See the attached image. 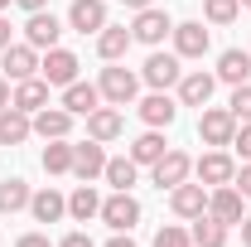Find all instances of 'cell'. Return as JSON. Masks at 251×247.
Returning <instances> with one entry per match:
<instances>
[{
	"label": "cell",
	"instance_id": "cell-36",
	"mask_svg": "<svg viewBox=\"0 0 251 247\" xmlns=\"http://www.w3.org/2000/svg\"><path fill=\"white\" fill-rule=\"evenodd\" d=\"M232 185L242 189V199H251V160H242V170H237V180Z\"/></svg>",
	"mask_w": 251,
	"mask_h": 247
},
{
	"label": "cell",
	"instance_id": "cell-34",
	"mask_svg": "<svg viewBox=\"0 0 251 247\" xmlns=\"http://www.w3.org/2000/svg\"><path fill=\"white\" fill-rule=\"evenodd\" d=\"M155 247H193V238H188L184 228L169 223V228H159V233H155Z\"/></svg>",
	"mask_w": 251,
	"mask_h": 247
},
{
	"label": "cell",
	"instance_id": "cell-18",
	"mask_svg": "<svg viewBox=\"0 0 251 247\" xmlns=\"http://www.w3.org/2000/svg\"><path fill=\"white\" fill-rule=\"evenodd\" d=\"M174 54H179V59H203V54H208V30H203L198 20L174 25Z\"/></svg>",
	"mask_w": 251,
	"mask_h": 247
},
{
	"label": "cell",
	"instance_id": "cell-25",
	"mask_svg": "<svg viewBox=\"0 0 251 247\" xmlns=\"http://www.w3.org/2000/svg\"><path fill=\"white\" fill-rule=\"evenodd\" d=\"M15 107H20V112H44V107H49V83H44V78H25V83H15Z\"/></svg>",
	"mask_w": 251,
	"mask_h": 247
},
{
	"label": "cell",
	"instance_id": "cell-23",
	"mask_svg": "<svg viewBox=\"0 0 251 247\" xmlns=\"http://www.w3.org/2000/svg\"><path fill=\"white\" fill-rule=\"evenodd\" d=\"M251 78V49H227L218 59V83H232V88H242Z\"/></svg>",
	"mask_w": 251,
	"mask_h": 247
},
{
	"label": "cell",
	"instance_id": "cell-15",
	"mask_svg": "<svg viewBox=\"0 0 251 247\" xmlns=\"http://www.w3.org/2000/svg\"><path fill=\"white\" fill-rule=\"evenodd\" d=\"M29 136H34V117L10 102V107L0 112V146H25Z\"/></svg>",
	"mask_w": 251,
	"mask_h": 247
},
{
	"label": "cell",
	"instance_id": "cell-9",
	"mask_svg": "<svg viewBox=\"0 0 251 247\" xmlns=\"http://www.w3.org/2000/svg\"><path fill=\"white\" fill-rule=\"evenodd\" d=\"M58 39H63V25L49 10H34L29 20H25V44L29 49H58Z\"/></svg>",
	"mask_w": 251,
	"mask_h": 247
},
{
	"label": "cell",
	"instance_id": "cell-41",
	"mask_svg": "<svg viewBox=\"0 0 251 247\" xmlns=\"http://www.w3.org/2000/svg\"><path fill=\"white\" fill-rule=\"evenodd\" d=\"M106 247H135V243H130V233H116V238H111Z\"/></svg>",
	"mask_w": 251,
	"mask_h": 247
},
{
	"label": "cell",
	"instance_id": "cell-43",
	"mask_svg": "<svg viewBox=\"0 0 251 247\" xmlns=\"http://www.w3.org/2000/svg\"><path fill=\"white\" fill-rule=\"evenodd\" d=\"M237 228H242V243L251 247V218H242V223H237Z\"/></svg>",
	"mask_w": 251,
	"mask_h": 247
},
{
	"label": "cell",
	"instance_id": "cell-12",
	"mask_svg": "<svg viewBox=\"0 0 251 247\" xmlns=\"http://www.w3.org/2000/svg\"><path fill=\"white\" fill-rule=\"evenodd\" d=\"M68 25L82 34H101L106 30V0H73L68 5Z\"/></svg>",
	"mask_w": 251,
	"mask_h": 247
},
{
	"label": "cell",
	"instance_id": "cell-16",
	"mask_svg": "<svg viewBox=\"0 0 251 247\" xmlns=\"http://www.w3.org/2000/svg\"><path fill=\"white\" fill-rule=\"evenodd\" d=\"M213 88H218V73H184L179 78V102L184 107H208Z\"/></svg>",
	"mask_w": 251,
	"mask_h": 247
},
{
	"label": "cell",
	"instance_id": "cell-29",
	"mask_svg": "<svg viewBox=\"0 0 251 247\" xmlns=\"http://www.w3.org/2000/svg\"><path fill=\"white\" fill-rule=\"evenodd\" d=\"M29 185L25 180H0V214H20V209H29Z\"/></svg>",
	"mask_w": 251,
	"mask_h": 247
},
{
	"label": "cell",
	"instance_id": "cell-30",
	"mask_svg": "<svg viewBox=\"0 0 251 247\" xmlns=\"http://www.w3.org/2000/svg\"><path fill=\"white\" fill-rule=\"evenodd\" d=\"M135 170H140V165H135L130 155H116V160H106L101 180H106L111 189H130V185H135Z\"/></svg>",
	"mask_w": 251,
	"mask_h": 247
},
{
	"label": "cell",
	"instance_id": "cell-7",
	"mask_svg": "<svg viewBox=\"0 0 251 247\" xmlns=\"http://www.w3.org/2000/svg\"><path fill=\"white\" fill-rule=\"evenodd\" d=\"M193 170H198V185H232L237 180V165H232V155L227 151H208V155H198L193 160Z\"/></svg>",
	"mask_w": 251,
	"mask_h": 247
},
{
	"label": "cell",
	"instance_id": "cell-17",
	"mask_svg": "<svg viewBox=\"0 0 251 247\" xmlns=\"http://www.w3.org/2000/svg\"><path fill=\"white\" fill-rule=\"evenodd\" d=\"M68 131H73V112H68V107H44V112H34V136H44V141H68Z\"/></svg>",
	"mask_w": 251,
	"mask_h": 247
},
{
	"label": "cell",
	"instance_id": "cell-22",
	"mask_svg": "<svg viewBox=\"0 0 251 247\" xmlns=\"http://www.w3.org/2000/svg\"><path fill=\"white\" fill-rule=\"evenodd\" d=\"M121 131H126V117L116 112V107H97L92 117H87V136L101 141V146H106V141H116Z\"/></svg>",
	"mask_w": 251,
	"mask_h": 247
},
{
	"label": "cell",
	"instance_id": "cell-4",
	"mask_svg": "<svg viewBox=\"0 0 251 247\" xmlns=\"http://www.w3.org/2000/svg\"><path fill=\"white\" fill-rule=\"evenodd\" d=\"M198 136H203V146H232V136H237V117H232L227 107H203V117H198Z\"/></svg>",
	"mask_w": 251,
	"mask_h": 247
},
{
	"label": "cell",
	"instance_id": "cell-21",
	"mask_svg": "<svg viewBox=\"0 0 251 247\" xmlns=\"http://www.w3.org/2000/svg\"><path fill=\"white\" fill-rule=\"evenodd\" d=\"M130 44H135V34L126 30V25H106V30L97 34V54H101L106 63H121Z\"/></svg>",
	"mask_w": 251,
	"mask_h": 247
},
{
	"label": "cell",
	"instance_id": "cell-26",
	"mask_svg": "<svg viewBox=\"0 0 251 247\" xmlns=\"http://www.w3.org/2000/svg\"><path fill=\"white\" fill-rule=\"evenodd\" d=\"M188 238H193V247H227V223H218L213 214H198Z\"/></svg>",
	"mask_w": 251,
	"mask_h": 247
},
{
	"label": "cell",
	"instance_id": "cell-13",
	"mask_svg": "<svg viewBox=\"0 0 251 247\" xmlns=\"http://www.w3.org/2000/svg\"><path fill=\"white\" fill-rule=\"evenodd\" d=\"M169 209H174V214L179 218H198V214H208V189L203 185H174L169 189Z\"/></svg>",
	"mask_w": 251,
	"mask_h": 247
},
{
	"label": "cell",
	"instance_id": "cell-35",
	"mask_svg": "<svg viewBox=\"0 0 251 247\" xmlns=\"http://www.w3.org/2000/svg\"><path fill=\"white\" fill-rule=\"evenodd\" d=\"M232 146H237V155H242V160H251V122H242V126H237Z\"/></svg>",
	"mask_w": 251,
	"mask_h": 247
},
{
	"label": "cell",
	"instance_id": "cell-6",
	"mask_svg": "<svg viewBox=\"0 0 251 247\" xmlns=\"http://www.w3.org/2000/svg\"><path fill=\"white\" fill-rule=\"evenodd\" d=\"M130 34H135L140 44H159L164 34H174V20H169V10L145 5V10H135V25H130Z\"/></svg>",
	"mask_w": 251,
	"mask_h": 247
},
{
	"label": "cell",
	"instance_id": "cell-40",
	"mask_svg": "<svg viewBox=\"0 0 251 247\" xmlns=\"http://www.w3.org/2000/svg\"><path fill=\"white\" fill-rule=\"evenodd\" d=\"M0 49H10V20L0 15Z\"/></svg>",
	"mask_w": 251,
	"mask_h": 247
},
{
	"label": "cell",
	"instance_id": "cell-45",
	"mask_svg": "<svg viewBox=\"0 0 251 247\" xmlns=\"http://www.w3.org/2000/svg\"><path fill=\"white\" fill-rule=\"evenodd\" d=\"M10 5H15V0H0V10H10Z\"/></svg>",
	"mask_w": 251,
	"mask_h": 247
},
{
	"label": "cell",
	"instance_id": "cell-1",
	"mask_svg": "<svg viewBox=\"0 0 251 247\" xmlns=\"http://www.w3.org/2000/svg\"><path fill=\"white\" fill-rule=\"evenodd\" d=\"M101 223L111 228V233H130L135 223H140V199L130 194V189H116L111 199H101Z\"/></svg>",
	"mask_w": 251,
	"mask_h": 247
},
{
	"label": "cell",
	"instance_id": "cell-8",
	"mask_svg": "<svg viewBox=\"0 0 251 247\" xmlns=\"http://www.w3.org/2000/svg\"><path fill=\"white\" fill-rule=\"evenodd\" d=\"M150 170H155V185H159V189H174V185H184L188 175H193V160H188L184 151H174V146H169Z\"/></svg>",
	"mask_w": 251,
	"mask_h": 247
},
{
	"label": "cell",
	"instance_id": "cell-24",
	"mask_svg": "<svg viewBox=\"0 0 251 247\" xmlns=\"http://www.w3.org/2000/svg\"><path fill=\"white\" fill-rule=\"evenodd\" d=\"M29 214H34V223H58L68 214V199H63L58 189H39L29 199Z\"/></svg>",
	"mask_w": 251,
	"mask_h": 247
},
{
	"label": "cell",
	"instance_id": "cell-46",
	"mask_svg": "<svg viewBox=\"0 0 251 247\" xmlns=\"http://www.w3.org/2000/svg\"><path fill=\"white\" fill-rule=\"evenodd\" d=\"M242 5H247V10H251V0H242Z\"/></svg>",
	"mask_w": 251,
	"mask_h": 247
},
{
	"label": "cell",
	"instance_id": "cell-20",
	"mask_svg": "<svg viewBox=\"0 0 251 247\" xmlns=\"http://www.w3.org/2000/svg\"><path fill=\"white\" fill-rule=\"evenodd\" d=\"M63 107L73 117H92L97 107H101V88H92V83H68L63 88Z\"/></svg>",
	"mask_w": 251,
	"mask_h": 247
},
{
	"label": "cell",
	"instance_id": "cell-37",
	"mask_svg": "<svg viewBox=\"0 0 251 247\" xmlns=\"http://www.w3.org/2000/svg\"><path fill=\"white\" fill-rule=\"evenodd\" d=\"M15 247H53V243H49V233H25Z\"/></svg>",
	"mask_w": 251,
	"mask_h": 247
},
{
	"label": "cell",
	"instance_id": "cell-32",
	"mask_svg": "<svg viewBox=\"0 0 251 247\" xmlns=\"http://www.w3.org/2000/svg\"><path fill=\"white\" fill-rule=\"evenodd\" d=\"M203 15H208V25H232L242 15V0H203Z\"/></svg>",
	"mask_w": 251,
	"mask_h": 247
},
{
	"label": "cell",
	"instance_id": "cell-5",
	"mask_svg": "<svg viewBox=\"0 0 251 247\" xmlns=\"http://www.w3.org/2000/svg\"><path fill=\"white\" fill-rule=\"evenodd\" d=\"M140 78H145L155 93H169V88H179V78H184V68H179V54H150Z\"/></svg>",
	"mask_w": 251,
	"mask_h": 247
},
{
	"label": "cell",
	"instance_id": "cell-33",
	"mask_svg": "<svg viewBox=\"0 0 251 247\" xmlns=\"http://www.w3.org/2000/svg\"><path fill=\"white\" fill-rule=\"evenodd\" d=\"M227 112H232L237 122H251V83L232 88V102H227Z\"/></svg>",
	"mask_w": 251,
	"mask_h": 247
},
{
	"label": "cell",
	"instance_id": "cell-27",
	"mask_svg": "<svg viewBox=\"0 0 251 247\" xmlns=\"http://www.w3.org/2000/svg\"><path fill=\"white\" fill-rule=\"evenodd\" d=\"M164 151H169V141H164L155 126H150L145 136H135V146H130V160H135V165H155Z\"/></svg>",
	"mask_w": 251,
	"mask_h": 247
},
{
	"label": "cell",
	"instance_id": "cell-19",
	"mask_svg": "<svg viewBox=\"0 0 251 247\" xmlns=\"http://www.w3.org/2000/svg\"><path fill=\"white\" fill-rule=\"evenodd\" d=\"M174 117H179V102H174V97L169 93H150L145 97V102H140V122L145 126H174Z\"/></svg>",
	"mask_w": 251,
	"mask_h": 247
},
{
	"label": "cell",
	"instance_id": "cell-14",
	"mask_svg": "<svg viewBox=\"0 0 251 247\" xmlns=\"http://www.w3.org/2000/svg\"><path fill=\"white\" fill-rule=\"evenodd\" d=\"M208 214L218 218V223H242V189L237 185H218L213 194H208Z\"/></svg>",
	"mask_w": 251,
	"mask_h": 247
},
{
	"label": "cell",
	"instance_id": "cell-44",
	"mask_svg": "<svg viewBox=\"0 0 251 247\" xmlns=\"http://www.w3.org/2000/svg\"><path fill=\"white\" fill-rule=\"evenodd\" d=\"M126 10H145V5H150V0H121Z\"/></svg>",
	"mask_w": 251,
	"mask_h": 247
},
{
	"label": "cell",
	"instance_id": "cell-3",
	"mask_svg": "<svg viewBox=\"0 0 251 247\" xmlns=\"http://www.w3.org/2000/svg\"><path fill=\"white\" fill-rule=\"evenodd\" d=\"M77 54H68V49H49L44 59H39V78L49 83V88H68V83H77Z\"/></svg>",
	"mask_w": 251,
	"mask_h": 247
},
{
	"label": "cell",
	"instance_id": "cell-31",
	"mask_svg": "<svg viewBox=\"0 0 251 247\" xmlns=\"http://www.w3.org/2000/svg\"><path fill=\"white\" fill-rule=\"evenodd\" d=\"M44 170L49 175H73V146L68 141H49L44 146Z\"/></svg>",
	"mask_w": 251,
	"mask_h": 247
},
{
	"label": "cell",
	"instance_id": "cell-39",
	"mask_svg": "<svg viewBox=\"0 0 251 247\" xmlns=\"http://www.w3.org/2000/svg\"><path fill=\"white\" fill-rule=\"evenodd\" d=\"M10 102H15V93H10V78H0V112H5Z\"/></svg>",
	"mask_w": 251,
	"mask_h": 247
},
{
	"label": "cell",
	"instance_id": "cell-28",
	"mask_svg": "<svg viewBox=\"0 0 251 247\" xmlns=\"http://www.w3.org/2000/svg\"><path fill=\"white\" fill-rule=\"evenodd\" d=\"M68 214L77 218V223L97 218V214H101V199H97V189H92V185H77V189H73V199H68Z\"/></svg>",
	"mask_w": 251,
	"mask_h": 247
},
{
	"label": "cell",
	"instance_id": "cell-2",
	"mask_svg": "<svg viewBox=\"0 0 251 247\" xmlns=\"http://www.w3.org/2000/svg\"><path fill=\"white\" fill-rule=\"evenodd\" d=\"M101 97L111 102V107H130L135 102V93H140V78L130 73V68H101Z\"/></svg>",
	"mask_w": 251,
	"mask_h": 247
},
{
	"label": "cell",
	"instance_id": "cell-10",
	"mask_svg": "<svg viewBox=\"0 0 251 247\" xmlns=\"http://www.w3.org/2000/svg\"><path fill=\"white\" fill-rule=\"evenodd\" d=\"M0 54H5V59H0L5 78H15V83L39 78V49H29V44H10V49H0Z\"/></svg>",
	"mask_w": 251,
	"mask_h": 247
},
{
	"label": "cell",
	"instance_id": "cell-11",
	"mask_svg": "<svg viewBox=\"0 0 251 247\" xmlns=\"http://www.w3.org/2000/svg\"><path fill=\"white\" fill-rule=\"evenodd\" d=\"M106 170V151H101V141H82V146H73V175L82 180V185H92L97 175Z\"/></svg>",
	"mask_w": 251,
	"mask_h": 247
},
{
	"label": "cell",
	"instance_id": "cell-42",
	"mask_svg": "<svg viewBox=\"0 0 251 247\" xmlns=\"http://www.w3.org/2000/svg\"><path fill=\"white\" fill-rule=\"evenodd\" d=\"M15 5H25V10H29V15H34V10H44L49 0H15Z\"/></svg>",
	"mask_w": 251,
	"mask_h": 247
},
{
	"label": "cell",
	"instance_id": "cell-38",
	"mask_svg": "<svg viewBox=\"0 0 251 247\" xmlns=\"http://www.w3.org/2000/svg\"><path fill=\"white\" fill-rule=\"evenodd\" d=\"M58 247H97V243H92V238H87V233H68V238H63Z\"/></svg>",
	"mask_w": 251,
	"mask_h": 247
}]
</instances>
